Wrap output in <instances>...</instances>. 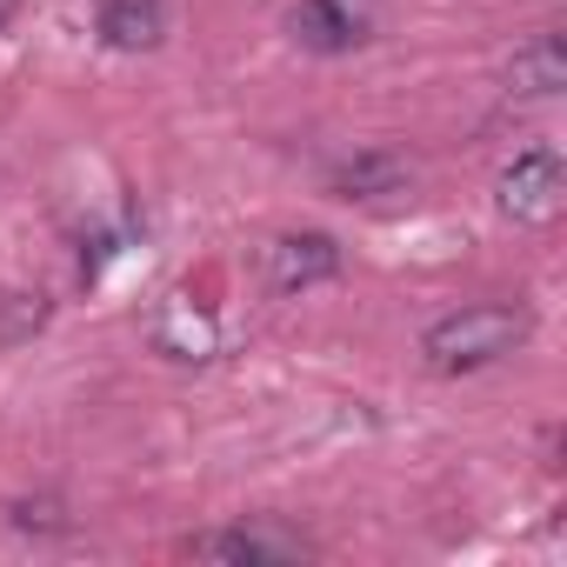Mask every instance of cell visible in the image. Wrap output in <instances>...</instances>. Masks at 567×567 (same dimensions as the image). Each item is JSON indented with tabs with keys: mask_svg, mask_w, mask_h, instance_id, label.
<instances>
[{
	"mask_svg": "<svg viewBox=\"0 0 567 567\" xmlns=\"http://www.w3.org/2000/svg\"><path fill=\"white\" fill-rule=\"evenodd\" d=\"M260 274H267L274 295H308V288H321V280L341 274V240L321 234V227L274 234V240L260 247Z\"/></svg>",
	"mask_w": 567,
	"mask_h": 567,
	"instance_id": "obj_3",
	"label": "cell"
},
{
	"mask_svg": "<svg viewBox=\"0 0 567 567\" xmlns=\"http://www.w3.org/2000/svg\"><path fill=\"white\" fill-rule=\"evenodd\" d=\"M94 34H101L114 54H147V48H161V34H167V0H101Z\"/></svg>",
	"mask_w": 567,
	"mask_h": 567,
	"instance_id": "obj_6",
	"label": "cell"
},
{
	"mask_svg": "<svg viewBox=\"0 0 567 567\" xmlns=\"http://www.w3.org/2000/svg\"><path fill=\"white\" fill-rule=\"evenodd\" d=\"M288 34L308 54H354L368 41V8H361V0H295V8H288Z\"/></svg>",
	"mask_w": 567,
	"mask_h": 567,
	"instance_id": "obj_4",
	"label": "cell"
},
{
	"mask_svg": "<svg viewBox=\"0 0 567 567\" xmlns=\"http://www.w3.org/2000/svg\"><path fill=\"white\" fill-rule=\"evenodd\" d=\"M408 181H414V167L394 147H361V154L328 167V194L334 200H388V194H408Z\"/></svg>",
	"mask_w": 567,
	"mask_h": 567,
	"instance_id": "obj_5",
	"label": "cell"
},
{
	"mask_svg": "<svg viewBox=\"0 0 567 567\" xmlns=\"http://www.w3.org/2000/svg\"><path fill=\"white\" fill-rule=\"evenodd\" d=\"M567 87V54H560V34H534L514 48L507 61V101H554Z\"/></svg>",
	"mask_w": 567,
	"mask_h": 567,
	"instance_id": "obj_7",
	"label": "cell"
},
{
	"mask_svg": "<svg viewBox=\"0 0 567 567\" xmlns=\"http://www.w3.org/2000/svg\"><path fill=\"white\" fill-rule=\"evenodd\" d=\"M194 560H227V567H267V560H295L288 540H267V534H247V527H220V534H200L187 540Z\"/></svg>",
	"mask_w": 567,
	"mask_h": 567,
	"instance_id": "obj_8",
	"label": "cell"
},
{
	"mask_svg": "<svg viewBox=\"0 0 567 567\" xmlns=\"http://www.w3.org/2000/svg\"><path fill=\"white\" fill-rule=\"evenodd\" d=\"M534 334V315L527 308H507V301H474V308H454L441 315L427 334H421V361L427 374H481L494 361H507L520 341Z\"/></svg>",
	"mask_w": 567,
	"mask_h": 567,
	"instance_id": "obj_1",
	"label": "cell"
},
{
	"mask_svg": "<svg viewBox=\"0 0 567 567\" xmlns=\"http://www.w3.org/2000/svg\"><path fill=\"white\" fill-rule=\"evenodd\" d=\"M14 14H21V0H0V28H8Z\"/></svg>",
	"mask_w": 567,
	"mask_h": 567,
	"instance_id": "obj_10",
	"label": "cell"
},
{
	"mask_svg": "<svg viewBox=\"0 0 567 567\" xmlns=\"http://www.w3.org/2000/svg\"><path fill=\"white\" fill-rule=\"evenodd\" d=\"M8 520L21 527V534H68V507L61 501H8Z\"/></svg>",
	"mask_w": 567,
	"mask_h": 567,
	"instance_id": "obj_9",
	"label": "cell"
},
{
	"mask_svg": "<svg viewBox=\"0 0 567 567\" xmlns=\"http://www.w3.org/2000/svg\"><path fill=\"white\" fill-rule=\"evenodd\" d=\"M494 207L520 227H547L560 207H567V167L554 147H527L514 154L501 174H494Z\"/></svg>",
	"mask_w": 567,
	"mask_h": 567,
	"instance_id": "obj_2",
	"label": "cell"
}]
</instances>
